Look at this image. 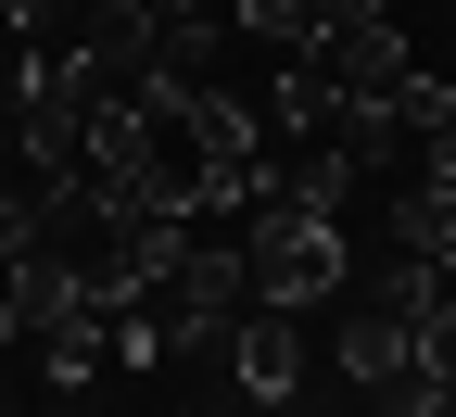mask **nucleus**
Wrapping results in <instances>:
<instances>
[{
  "instance_id": "obj_1",
  "label": "nucleus",
  "mask_w": 456,
  "mask_h": 417,
  "mask_svg": "<svg viewBox=\"0 0 456 417\" xmlns=\"http://www.w3.org/2000/svg\"><path fill=\"white\" fill-rule=\"evenodd\" d=\"M241 253H254V304H279V317H317L355 291V228H342V203H305V190L254 203Z\"/></svg>"
},
{
  "instance_id": "obj_2",
  "label": "nucleus",
  "mask_w": 456,
  "mask_h": 417,
  "mask_svg": "<svg viewBox=\"0 0 456 417\" xmlns=\"http://www.w3.org/2000/svg\"><path fill=\"white\" fill-rule=\"evenodd\" d=\"M305 367H317V317H279V304H241V329L216 354V380L241 405H305Z\"/></svg>"
},
{
  "instance_id": "obj_3",
  "label": "nucleus",
  "mask_w": 456,
  "mask_h": 417,
  "mask_svg": "<svg viewBox=\"0 0 456 417\" xmlns=\"http://www.w3.org/2000/svg\"><path fill=\"white\" fill-rule=\"evenodd\" d=\"M330 367H342V392H393V380H419V329H406V304L393 291H342V317H330Z\"/></svg>"
}]
</instances>
